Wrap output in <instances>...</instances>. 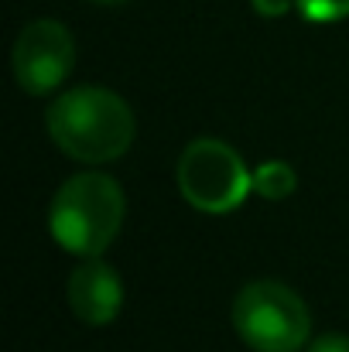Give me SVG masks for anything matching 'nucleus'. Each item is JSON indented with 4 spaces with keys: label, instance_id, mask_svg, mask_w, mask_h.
Here are the masks:
<instances>
[{
    "label": "nucleus",
    "instance_id": "f257e3e1",
    "mask_svg": "<svg viewBox=\"0 0 349 352\" xmlns=\"http://www.w3.org/2000/svg\"><path fill=\"white\" fill-rule=\"evenodd\" d=\"M45 123H48V137L72 161H89V164L123 157L134 140L130 107L116 93L100 86H83L59 96L48 107Z\"/></svg>",
    "mask_w": 349,
    "mask_h": 352
},
{
    "label": "nucleus",
    "instance_id": "f03ea898",
    "mask_svg": "<svg viewBox=\"0 0 349 352\" xmlns=\"http://www.w3.org/2000/svg\"><path fill=\"white\" fill-rule=\"evenodd\" d=\"M123 223V192L110 175H72L52 199L48 230L55 243L76 256H100Z\"/></svg>",
    "mask_w": 349,
    "mask_h": 352
},
{
    "label": "nucleus",
    "instance_id": "7ed1b4c3",
    "mask_svg": "<svg viewBox=\"0 0 349 352\" xmlns=\"http://www.w3.org/2000/svg\"><path fill=\"white\" fill-rule=\"evenodd\" d=\"M236 336L257 352H302L308 346V308L277 280H253L233 301Z\"/></svg>",
    "mask_w": 349,
    "mask_h": 352
},
{
    "label": "nucleus",
    "instance_id": "20e7f679",
    "mask_svg": "<svg viewBox=\"0 0 349 352\" xmlns=\"http://www.w3.org/2000/svg\"><path fill=\"white\" fill-rule=\"evenodd\" d=\"M178 188L189 206L209 216L233 212L253 188V175L243 168L230 144L202 137L192 140L178 161Z\"/></svg>",
    "mask_w": 349,
    "mask_h": 352
},
{
    "label": "nucleus",
    "instance_id": "39448f33",
    "mask_svg": "<svg viewBox=\"0 0 349 352\" xmlns=\"http://www.w3.org/2000/svg\"><path fill=\"white\" fill-rule=\"evenodd\" d=\"M76 65V38L59 21H31L14 41V76L31 96H45L69 79Z\"/></svg>",
    "mask_w": 349,
    "mask_h": 352
},
{
    "label": "nucleus",
    "instance_id": "423d86ee",
    "mask_svg": "<svg viewBox=\"0 0 349 352\" xmlns=\"http://www.w3.org/2000/svg\"><path fill=\"white\" fill-rule=\"evenodd\" d=\"M69 305L86 325H110L123 308V284L110 263L100 256H83L69 277Z\"/></svg>",
    "mask_w": 349,
    "mask_h": 352
},
{
    "label": "nucleus",
    "instance_id": "0eeeda50",
    "mask_svg": "<svg viewBox=\"0 0 349 352\" xmlns=\"http://www.w3.org/2000/svg\"><path fill=\"white\" fill-rule=\"evenodd\" d=\"M295 185H298V178H295L291 164H284V161H267L253 171V192L264 199H284L295 192Z\"/></svg>",
    "mask_w": 349,
    "mask_h": 352
},
{
    "label": "nucleus",
    "instance_id": "6e6552de",
    "mask_svg": "<svg viewBox=\"0 0 349 352\" xmlns=\"http://www.w3.org/2000/svg\"><path fill=\"white\" fill-rule=\"evenodd\" d=\"M298 10L315 21V24H329V21H343L349 17V0H295Z\"/></svg>",
    "mask_w": 349,
    "mask_h": 352
},
{
    "label": "nucleus",
    "instance_id": "1a4fd4ad",
    "mask_svg": "<svg viewBox=\"0 0 349 352\" xmlns=\"http://www.w3.org/2000/svg\"><path fill=\"white\" fill-rule=\"evenodd\" d=\"M305 352H349V336H319Z\"/></svg>",
    "mask_w": 349,
    "mask_h": 352
},
{
    "label": "nucleus",
    "instance_id": "9d476101",
    "mask_svg": "<svg viewBox=\"0 0 349 352\" xmlns=\"http://www.w3.org/2000/svg\"><path fill=\"white\" fill-rule=\"evenodd\" d=\"M291 3H295V0H253V10H257L260 17H281V14L291 10Z\"/></svg>",
    "mask_w": 349,
    "mask_h": 352
},
{
    "label": "nucleus",
    "instance_id": "9b49d317",
    "mask_svg": "<svg viewBox=\"0 0 349 352\" xmlns=\"http://www.w3.org/2000/svg\"><path fill=\"white\" fill-rule=\"evenodd\" d=\"M93 3H127V0H93Z\"/></svg>",
    "mask_w": 349,
    "mask_h": 352
}]
</instances>
